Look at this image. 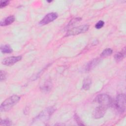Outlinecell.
<instances>
[{
  "instance_id": "6da1fadb",
  "label": "cell",
  "mask_w": 126,
  "mask_h": 126,
  "mask_svg": "<svg viewBox=\"0 0 126 126\" xmlns=\"http://www.w3.org/2000/svg\"><path fill=\"white\" fill-rule=\"evenodd\" d=\"M20 99V97L17 95H13L6 99L0 106L1 112H6L9 110Z\"/></svg>"
},
{
  "instance_id": "7a4b0ae2",
  "label": "cell",
  "mask_w": 126,
  "mask_h": 126,
  "mask_svg": "<svg viewBox=\"0 0 126 126\" xmlns=\"http://www.w3.org/2000/svg\"><path fill=\"white\" fill-rule=\"evenodd\" d=\"M55 111V109L53 107H48L46 109L42 111L40 114L36 116L33 120V123L37 122H45L48 121L50 116Z\"/></svg>"
},
{
  "instance_id": "3957f363",
  "label": "cell",
  "mask_w": 126,
  "mask_h": 126,
  "mask_svg": "<svg viewBox=\"0 0 126 126\" xmlns=\"http://www.w3.org/2000/svg\"><path fill=\"white\" fill-rule=\"evenodd\" d=\"M89 29V26L88 25H83L78 27H76L68 30L65 36H69L71 35H76L80 33H84L88 31Z\"/></svg>"
},
{
  "instance_id": "277c9868",
  "label": "cell",
  "mask_w": 126,
  "mask_h": 126,
  "mask_svg": "<svg viewBox=\"0 0 126 126\" xmlns=\"http://www.w3.org/2000/svg\"><path fill=\"white\" fill-rule=\"evenodd\" d=\"M116 109L121 113H124L126 110V96L124 94H118L115 102Z\"/></svg>"
},
{
  "instance_id": "5b68a950",
  "label": "cell",
  "mask_w": 126,
  "mask_h": 126,
  "mask_svg": "<svg viewBox=\"0 0 126 126\" xmlns=\"http://www.w3.org/2000/svg\"><path fill=\"white\" fill-rule=\"evenodd\" d=\"M108 107V106L106 105H99L94 109L93 113V117L96 119L101 118L106 112Z\"/></svg>"
},
{
  "instance_id": "8992f818",
  "label": "cell",
  "mask_w": 126,
  "mask_h": 126,
  "mask_svg": "<svg viewBox=\"0 0 126 126\" xmlns=\"http://www.w3.org/2000/svg\"><path fill=\"white\" fill-rule=\"evenodd\" d=\"M96 101L99 105H106L109 107L111 103V99L109 95L105 94H101L98 95L95 98Z\"/></svg>"
},
{
  "instance_id": "52a82bcc",
  "label": "cell",
  "mask_w": 126,
  "mask_h": 126,
  "mask_svg": "<svg viewBox=\"0 0 126 126\" xmlns=\"http://www.w3.org/2000/svg\"><path fill=\"white\" fill-rule=\"evenodd\" d=\"M58 17L57 13L55 12H51L47 14L45 17L39 22V24L41 26H44L49 24V23L56 20Z\"/></svg>"
},
{
  "instance_id": "ba28073f",
  "label": "cell",
  "mask_w": 126,
  "mask_h": 126,
  "mask_svg": "<svg viewBox=\"0 0 126 126\" xmlns=\"http://www.w3.org/2000/svg\"><path fill=\"white\" fill-rule=\"evenodd\" d=\"M22 59L21 56H11L5 58L3 59L1 63L7 66H11L20 61Z\"/></svg>"
},
{
  "instance_id": "9c48e42d",
  "label": "cell",
  "mask_w": 126,
  "mask_h": 126,
  "mask_svg": "<svg viewBox=\"0 0 126 126\" xmlns=\"http://www.w3.org/2000/svg\"><path fill=\"white\" fill-rule=\"evenodd\" d=\"M15 20V17L14 15H10L7 17L0 22V26H6L13 23Z\"/></svg>"
},
{
  "instance_id": "30bf717a",
  "label": "cell",
  "mask_w": 126,
  "mask_h": 126,
  "mask_svg": "<svg viewBox=\"0 0 126 126\" xmlns=\"http://www.w3.org/2000/svg\"><path fill=\"white\" fill-rule=\"evenodd\" d=\"M99 59H94L92 61L90 62L86 66V70L90 71L94 68L99 63Z\"/></svg>"
},
{
  "instance_id": "8fae6325",
  "label": "cell",
  "mask_w": 126,
  "mask_h": 126,
  "mask_svg": "<svg viewBox=\"0 0 126 126\" xmlns=\"http://www.w3.org/2000/svg\"><path fill=\"white\" fill-rule=\"evenodd\" d=\"M92 80L91 78L87 77L84 79L82 84V89L84 90H88L91 85Z\"/></svg>"
},
{
  "instance_id": "7c38bea8",
  "label": "cell",
  "mask_w": 126,
  "mask_h": 126,
  "mask_svg": "<svg viewBox=\"0 0 126 126\" xmlns=\"http://www.w3.org/2000/svg\"><path fill=\"white\" fill-rule=\"evenodd\" d=\"M0 50L1 52L4 54H9L13 52L12 49L9 45L7 44L3 45L1 46Z\"/></svg>"
},
{
  "instance_id": "4fadbf2b",
  "label": "cell",
  "mask_w": 126,
  "mask_h": 126,
  "mask_svg": "<svg viewBox=\"0 0 126 126\" xmlns=\"http://www.w3.org/2000/svg\"><path fill=\"white\" fill-rule=\"evenodd\" d=\"M125 56V49L124 48V50L121 51V52H119L117 53L114 56L115 59L118 61L119 62L121 60H122Z\"/></svg>"
},
{
  "instance_id": "5bb4252c",
  "label": "cell",
  "mask_w": 126,
  "mask_h": 126,
  "mask_svg": "<svg viewBox=\"0 0 126 126\" xmlns=\"http://www.w3.org/2000/svg\"><path fill=\"white\" fill-rule=\"evenodd\" d=\"M52 87V83L50 81H47L44 83V85L41 87V89L42 91L47 92L50 90Z\"/></svg>"
},
{
  "instance_id": "9a60e30c",
  "label": "cell",
  "mask_w": 126,
  "mask_h": 126,
  "mask_svg": "<svg viewBox=\"0 0 126 126\" xmlns=\"http://www.w3.org/2000/svg\"><path fill=\"white\" fill-rule=\"evenodd\" d=\"M113 53V50L111 48H106L104 49L100 54V56L103 57L109 56Z\"/></svg>"
},
{
  "instance_id": "2e32d148",
  "label": "cell",
  "mask_w": 126,
  "mask_h": 126,
  "mask_svg": "<svg viewBox=\"0 0 126 126\" xmlns=\"http://www.w3.org/2000/svg\"><path fill=\"white\" fill-rule=\"evenodd\" d=\"M81 20V18L80 17H77V18H73L70 21V22L68 23L67 27H69L70 26H72L74 25V24H75L76 23H78V22H80Z\"/></svg>"
},
{
  "instance_id": "e0dca14e",
  "label": "cell",
  "mask_w": 126,
  "mask_h": 126,
  "mask_svg": "<svg viewBox=\"0 0 126 126\" xmlns=\"http://www.w3.org/2000/svg\"><path fill=\"white\" fill-rule=\"evenodd\" d=\"M12 122L8 119L1 120L0 122V126H10L12 124Z\"/></svg>"
},
{
  "instance_id": "ac0fdd59",
  "label": "cell",
  "mask_w": 126,
  "mask_h": 126,
  "mask_svg": "<svg viewBox=\"0 0 126 126\" xmlns=\"http://www.w3.org/2000/svg\"><path fill=\"white\" fill-rule=\"evenodd\" d=\"M104 25V21L102 20H100L96 23V24L95 25V28L97 29H100L103 27Z\"/></svg>"
},
{
  "instance_id": "d6986e66",
  "label": "cell",
  "mask_w": 126,
  "mask_h": 126,
  "mask_svg": "<svg viewBox=\"0 0 126 126\" xmlns=\"http://www.w3.org/2000/svg\"><path fill=\"white\" fill-rule=\"evenodd\" d=\"M9 3V1L8 0H1L0 2V8H2L8 5Z\"/></svg>"
},
{
  "instance_id": "ffe728a7",
  "label": "cell",
  "mask_w": 126,
  "mask_h": 126,
  "mask_svg": "<svg viewBox=\"0 0 126 126\" xmlns=\"http://www.w3.org/2000/svg\"><path fill=\"white\" fill-rule=\"evenodd\" d=\"M74 119L75 120V121H76V122H77V123L78 124V125H80V126L84 125V124L83 123L82 121L80 119L79 117H78V116L76 114H75L74 115Z\"/></svg>"
},
{
  "instance_id": "44dd1931",
  "label": "cell",
  "mask_w": 126,
  "mask_h": 126,
  "mask_svg": "<svg viewBox=\"0 0 126 126\" xmlns=\"http://www.w3.org/2000/svg\"><path fill=\"white\" fill-rule=\"evenodd\" d=\"M5 78H6L5 72L3 70H1L0 71V81H1L2 80H4Z\"/></svg>"
}]
</instances>
